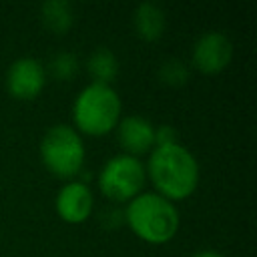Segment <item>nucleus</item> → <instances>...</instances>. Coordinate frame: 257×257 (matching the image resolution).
I'll return each mask as SVG.
<instances>
[{
    "instance_id": "f257e3e1",
    "label": "nucleus",
    "mask_w": 257,
    "mask_h": 257,
    "mask_svg": "<svg viewBox=\"0 0 257 257\" xmlns=\"http://www.w3.org/2000/svg\"><path fill=\"white\" fill-rule=\"evenodd\" d=\"M147 179H151L155 193L169 201L189 199L199 185L201 167L197 157L179 141L171 145H155L145 163Z\"/></svg>"
},
{
    "instance_id": "f03ea898",
    "label": "nucleus",
    "mask_w": 257,
    "mask_h": 257,
    "mask_svg": "<svg viewBox=\"0 0 257 257\" xmlns=\"http://www.w3.org/2000/svg\"><path fill=\"white\" fill-rule=\"evenodd\" d=\"M122 219L139 239L151 245L171 241L181 225L177 205L155 191H143L133 197L122 211Z\"/></svg>"
},
{
    "instance_id": "7ed1b4c3",
    "label": "nucleus",
    "mask_w": 257,
    "mask_h": 257,
    "mask_svg": "<svg viewBox=\"0 0 257 257\" xmlns=\"http://www.w3.org/2000/svg\"><path fill=\"white\" fill-rule=\"evenodd\" d=\"M122 100L112 84L88 82L72 100V126L80 135L102 137L114 131L120 120Z\"/></svg>"
},
{
    "instance_id": "20e7f679",
    "label": "nucleus",
    "mask_w": 257,
    "mask_h": 257,
    "mask_svg": "<svg viewBox=\"0 0 257 257\" xmlns=\"http://www.w3.org/2000/svg\"><path fill=\"white\" fill-rule=\"evenodd\" d=\"M42 165L60 179H72L80 173L86 157L82 135L68 122L48 126L38 145Z\"/></svg>"
},
{
    "instance_id": "39448f33",
    "label": "nucleus",
    "mask_w": 257,
    "mask_h": 257,
    "mask_svg": "<svg viewBox=\"0 0 257 257\" xmlns=\"http://www.w3.org/2000/svg\"><path fill=\"white\" fill-rule=\"evenodd\" d=\"M147 173L145 163L139 157L118 153L104 161L98 171L96 185L98 191L116 203H128L133 197L145 191Z\"/></svg>"
},
{
    "instance_id": "423d86ee",
    "label": "nucleus",
    "mask_w": 257,
    "mask_h": 257,
    "mask_svg": "<svg viewBox=\"0 0 257 257\" xmlns=\"http://www.w3.org/2000/svg\"><path fill=\"white\" fill-rule=\"evenodd\" d=\"M233 58V42L221 30L199 34L191 48V62L203 74H219Z\"/></svg>"
},
{
    "instance_id": "0eeeda50",
    "label": "nucleus",
    "mask_w": 257,
    "mask_h": 257,
    "mask_svg": "<svg viewBox=\"0 0 257 257\" xmlns=\"http://www.w3.org/2000/svg\"><path fill=\"white\" fill-rule=\"evenodd\" d=\"M46 78L48 74L42 60L34 56H20L10 62L4 82L10 96L18 100H32L44 90Z\"/></svg>"
},
{
    "instance_id": "6e6552de",
    "label": "nucleus",
    "mask_w": 257,
    "mask_h": 257,
    "mask_svg": "<svg viewBox=\"0 0 257 257\" xmlns=\"http://www.w3.org/2000/svg\"><path fill=\"white\" fill-rule=\"evenodd\" d=\"M56 215L66 223H82L92 215L94 195L86 181L68 179L54 197Z\"/></svg>"
},
{
    "instance_id": "1a4fd4ad",
    "label": "nucleus",
    "mask_w": 257,
    "mask_h": 257,
    "mask_svg": "<svg viewBox=\"0 0 257 257\" xmlns=\"http://www.w3.org/2000/svg\"><path fill=\"white\" fill-rule=\"evenodd\" d=\"M122 153L139 157L155 147V124L143 114H124L114 126Z\"/></svg>"
},
{
    "instance_id": "9d476101",
    "label": "nucleus",
    "mask_w": 257,
    "mask_h": 257,
    "mask_svg": "<svg viewBox=\"0 0 257 257\" xmlns=\"http://www.w3.org/2000/svg\"><path fill=\"white\" fill-rule=\"evenodd\" d=\"M167 26L165 10L157 2H141L133 10V28L139 38L155 42L163 36Z\"/></svg>"
},
{
    "instance_id": "9b49d317",
    "label": "nucleus",
    "mask_w": 257,
    "mask_h": 257,
    "mask_svg": "<svg viewBox=\"0 0 257 257\" xmlns=\"http://www.w3.org/2000/svg\"><path fill=\"white\" fill-rule=\"evenodd\" d=\"M40 20L46 30L66 34L74 22V8L68 0H46L40 6Z\"/></svg>"
},
{
    "instance_id": "f8f14e48",
    "label": "nucleus",
    "mask_w": 257,
    "mask_h": 257,
    "mask_svg": "<svg viewBox=\"0 0 257 257\" xmlns=\"http://www.w3.org/2000/svg\"><path fill=\"white\" fill-rule=\"evenodd\" d=\"M86 70H88L92 82L112 84V80L118 74V58H116V54L110 48L98 46V48H94L88 54V58H86Z\"/></svg>"
},
{
    "instance_id": "ddd939ff",
    "label": "nucleus",
    "mask_w": 257,
    "mask_h": 257,
    "mask_svg": "<svg viewBox=\"0 0 257 257\" xmlns=\"http://www.w3.org/2000/svg\"><path fill=\"white\" fill-rule=\"evenodd\" d=\"M46 74H50L56 80H70L78 72V58L70 50H60L52 54L48 64H44Z\"/></svg>"
},
{
    "instance_id": "4468645a",
    "label": "nucleus",
    "mask_w": 257,
    "mask_h": 257,
    "mask_svg": "<svg viewBox=\"0 0 257 257\" xmlns=\"http://www.w3.org/2000/svg\"><path fill=\"white\" fill-rule=\"evenodd\" d=\"M159 80L169 86H183L189 80V66L181 58H167L159 66Z\"/></svg>"
},
{
    "instance_id": "2eb2a0df",
    "label": "nucleus",
    "mask_w": 257,
    "mask_h": 257,
    "mask_svg": "<svg viewBox=\"0 0 257 257\" xmlns=\"http://www.w3.org/2000/svg\"><path fill=\"white\" fill-rule=\"evenodd\" d=\"M179 135L173 124H155V145H171L177 143Z\"/></svg>"
},
{
    "instance_id": "dca6fc26",
    "label": "nucleus",
    "mask_w": 257,
    "mask_h": 257,
    "mask_svg": "<svg viewBox=\"0 0 257 257\" xmlns=\"http://www.w3.org/2000/svg\"><path fill=\"white\" fill-rule=\"evenodd\" d=\"M191 257H227V255L221 253V251H215V249H199Z\"/></svg>"
}]
</instances>
